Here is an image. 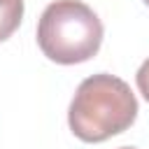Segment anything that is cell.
<instances>
[{
  "instance_id": "2",
  "label": "cell",
  "mask_w": 149,
  "mask_h": 149,
  "mask_svg": "<svg viewBox=\"0 0 149 149\" xmlns=\"http://www.w3.org/2000/svg\"><path fill=\"white\" fill-rule=\"evenodd\" d=\"M37 44L54 63H84L93 58L102 44V23L88 5L79 0H56L47 5L40 16Z\"/></svg>"
},
{
  "instance_id": "6",
  "label": "cell",
  "mask_w": 149,
  "mask_h": 149,
  "mask_svg": "<svg viewBox=\"0 0 149 149\" xmlns=\"http://www.w3.org/2000/svg\"><path fill=\"white\" fill-rule=\"evenodd\" d=\"M144 5H147V7H149V0H144Z\"/></svg>"
},
{
  "instance_id": "4",
  "label": "cell",
  "mask_w": 149,
  "mask_h": 149,
  "mask_svg": "<svg viewBox=\"0 0 149 149\" xmlns=\"http://www.w3.org/2000/svg\"><path fill=\"white\" fill-rule=\"evenodd\" d=\"M135 81H137L140 93H142V95H144V100L149 102V58L140 65V70H137V74H135Z\"/></svg>"
},
{
  "instance_id": "5",
  "label": "cell",
  "mask_w": 149,
  "mask_h": 149,
  "mask_svg": "<svg viewBox=\"0 0 149 149\" xmlns=\"http://www.w3.org/2000/svg\"><path fill=\"white\" fill-rule=\"evenodd\" d=\"M119 149H133V147H119Z\"/></svg>"
},
{
  "instance_id": "1",
  "label": "cell",
  "mask_w": 149,
  "mask_h": 149,
  "mask_svg": "<svg viewBox=\"0 0 149 149\" xmlns=\"http://www.w3.org/2000/svg\"><path fill=\"white\" fill-rule=\"evenodd\" d=\"M137 100L130 86L107 72L86 77L70 102L68 123L81 142H105L133 126Z\"/></svg>"
},
{
  "instance_id": "3",
  "label": "cell",
  "mask_w": 149,
  "mask_h": 149,
  "mask_svg": "<svg viewBox=\"0 0 149 149\" xmlns=\"http://www.w3.org/2000/svg\"><path fill=\"white\" fill-rule=\"evenodd\" d=\"M23 19V0H0V42L14 35Z\"/></svg>"
}]
</instances>
